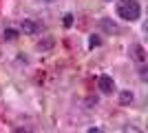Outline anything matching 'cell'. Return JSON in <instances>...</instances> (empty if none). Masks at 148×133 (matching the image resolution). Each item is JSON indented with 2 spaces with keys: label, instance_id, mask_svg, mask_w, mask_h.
Masks as SVG:
<instances>
[{
  "label": "cell",
  "instance_id": "obj_4",
  "mask_svg": "<svg viewBox=\"0 0 148 133\" xmlns=\"http://www.w3.org/2000/svg\"><path fill=\"white\" fill-rule=\"evenodd\" d=\"M130 56H133V60L139 64L146 62V51H144V47H139V44H133L130 47Z\"/></svg>",
  "mask_w": 148,
  "mask_h": 133
},
{
  "label": "cell",
  "instance_id": "obj_6",
  "mask_svg": "<svg viewBox=\"0 0 148 133\" xmlns=\"http://www.w3.org/2000/svg\"><path fill=\"white\" fill-rule=\"evenodd\" d=\"M102 29H106L108 33H117L119 29H117V25H113V20H108V18H104L102 20Z\"/></svg>",
  "mask_w": 148,
  "mask_h": 133
},
{
  "label": "cell",
  "instance_id": "obj_2",
  "mask_svg": "<svg viewBox=\"0 0 148 133\" xmlns=\"http://www.w3.org/2000/svg\"><path fill=\"white\" fill-rule=\"evenodd\" d=\"M97 89L106 95H113L115 93V80H113V76H99L97 78Z\"/></svg>",
  "mask_w": 148,
  "mask_h": 133
},
{
  "label": "cell",
  "instance_id": "obj_3",
  "mask_svg": "<svg viewBox=\"0 0 148 133\" xmlns=\"http://www.w3.org/2000/svg\"><path fill=\"white\" fill-rule=\"evenodd\" d=\"M20 31H25L27 36H36V33H40V22L27 18V20H22V22H20Z\"/></svg>",
  "mask_w": 148,
  "mask_h": 133
},
{
  "label": "cell",
  "instance_id": "obj_8",
  "mask_svg": "<svg viewBox=\"0 0 148 133\" xmlns=\"http://www.w3.org/2000/svg\"><path fill=\"white\" fill-rule=\"evenodd\" d=\"M99 44H102V40H99V36H95V33H93L91 38H88V47H91V49H95V47H99Z\"/></svg>",
  "mask_w": 148,
  "mask_h": 133
},
{
  "label": "cell",
  "instance_id": "obj_10",
  "mask_svg": "<svg viewBox=\"0 0 148 133\" xmlns=\"http://www.w3.org/2000/svg\"><path fill=\"white\" fill-rule=\"evenodd\" d=\"M62 25H64V27H71V25H73V16H71V13H64V18H62Z\"/></svg>",
  "mask_w": 148,
  "mask_h": 133
},
{
  "label": "cell",
  "instance_id": "obj_9",
  "mask_svg": "<svg viewBox=\"0 0 148 133\" xmlns=\"http://www.w3.org/2000/svg\"><path fill=\"white\" fill-rule=\"evenodd\" d=\"M122 133H144V131H142L139 127H135V124H126Z\"/></svg>",
  "mask_w": 148,
  "mask_h": 133
},
{
  "label": "cell",
  "instance_id": "obj_5",
  "mask_svg": "<svg viewBox=\"0 0 148 133\" xmlns=\"http://www.w3.org/2000/svg\"><path fill=\"white\" fill-rule=\"evenodd\" d=\"M133 100H135L133 91H128V89H126V91H119V104H124V107H126V104H130Z\"/></svg>",
  "mask_w": 148,
  "mask_h": 133
},
{
  "label": "cell",
  "instance_id": "obj_1",
  "mask_svg": "<svg viewBox=\"0 0 148 133\" xmlns=\"http://www.w3.org/2000/svg\"><path fill=\"white\" fill-rule=\"evenodd\" d=\"M117 13H119L122 20L133 22V20H137L139 16H142V9H139V2H137V0H119Z\"/></svg>",
  "mask_w": 148,
  "mask_h": 133
},
{
  "label": "cell",
  "instance_id": "obj_7",
  "mask_svg": "<svg viewBox=\"0 0 148 133\" xmlns=\"http://www.w3.org/2000/svg\"><path fill=\"white\" fill-rule=\"evenodd\" d=\"M18 38V31H16V29H11V27H9V29H5V40H9V42H11V40H16Z\"/></svg>",
  "mask_w": 148,
  "mask_h": 133
},
{
  "label": "cell",
  "instance_id": "obj_12",
  "mask_svg": "<svg viewBox=\"0 0 148 133\" xmlns=\"http://www.w3.org/2000/svg\"><path fill=\"white\" fill-rule=\"evenodd\" d=\"M86 133H104V131H102V129H99V127H91V129H88Z\"/></svg>",
  "mask_w": 148,
  "mask_h": 133
},
{
  "label": "cell",
  "instance_id": "obj_11",
  "mask_svg": "<svg viewBox=\"0 0 148 133\" xmlns=\"http://www.w3.org/2000/svg\"><path fill=\"white\" fill-rule=\"evenodd\" d=\"M139 76H142V80H144V82L148 80V71H146V67H142V71H139Z\"/></svg>",
  "mask_w": 148,
  "mask_h": 133
}]
</instances>
